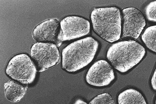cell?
<instances>
[{"instance_id": "cell-1", "label": "cell", "mask_w": 156, "mask_h": 104, "mask_svg": "<svg viewBox=\"0 0 156 104\" xmlns=\"http://www.w3.org/2000/svg\"><path fill=\"white\" fill-rule=\"evenodd\" d=\"M99 42L89 37L74 42L62 49V69L75 72L90 64L98 49Z\"/></svg>"}, {"instance_id": "cell-2", "label": "cell", "mask_w": 156, "mask_h": 104, "mask_svg": "<svg viewBox=\"0 0 156 104\" xmlns=\"http://www.w3.org/2000/svg\"><path fill=\"white\" fill-rule=\"evenodd\" d=\"M146 53L145 48L137 42L123 41L116 42L109 48L107 58L115 69L124 73L138 65Z\"/></svg>"}, {"instance_id": "cell-3", "label": "cell", "mask_w": 156, "mask_h": 104, "mask_svg": "<svg viewBox=\"0 0 156 104\" xmlns=\"http://www.w3.org/2000/svg\"><path fill=\"white\" fill-rule=\"evenodd\" d=\"M94 32L109 42L120 39L122 31V17L116 7L95 8L90 15Z\"/></svg>"}, {"instance_id": "cell-4", "label": "cell", "mask_w": 156, "mask_h": 104, "mask_svg": "<svg viewBox=\"0 0 156 104\" xmlns=\"http://www.w3.org/2000/svg\"><path fill=\"white\" fill-rule=\"evenodd\" d=\"M37 72V68L33 61L25 54L14 56L8 63L6 69L8 76L27 86L34 81Z\"/></svg>"}, {"instance_id": "cell-5", "label": "cell", "mask_w": 156, "mask_h": 104, "mask_svg": "<svg viewBox=\"0 0 156 104\" xmlns=\"http://www.w3.org/2000/svg\"><path fill=\"white\" fill-rule=\"evenodd\" d=\"M30 56L39 72L54 66L60 60V54L58 47L52 43H34L30 50Z\"/></svg>"}, {"instance_id": "cell-6", "label": "cell", "mask_w": 156, "mask_h": 104, "mask_svg": "<svg viewBox=\"0 0 156 104\" xmlns=\"http://www.w3.org/2000/svg\"><path fill=\"white\" fill-rule=\"evenodd\" d=\"M90 30L87 20L79 16H68L60 22L58 39L60 42L75 39L88 35Z\"/></svg>"}, {"instance_id": "cell-7", "label": "cell", "mask_w": 156, "mask_h": 104, "mask_svg": "<svg viewBox=\"0 0 156 104\" xmlns=\"http://www.w3.org/2000/svg\"><path fill=\"white\" fill-rule=\"evenodd\" d=\"M122 39H136L146 25V20L140 11L135 8L122 10Z\"/></svg>"}, {"instance_id": "cell-8", "label": "cell", "mask_w": 156, "mask_h": 104, "mask_svg": "<svg viewBox=\"0 0 156 104\" xmlns=\"http://www.w3.org/2000/svg\"><path fill=\"white\" fill-rule=\"evenodd\" d=\"M114 79L112 67L107 61L102 59L96 61L91 66L86 76L87 83L96 87L108 86Z\"/></svg>"}, {"instance_id": "cell-9", "label": "cell", "mask_w": 156, "mask_h": 104, "mask_svg": "<svg viewBox=\"0 0 156 104\" xmlns=\"http://www.w3.org/2000/svg\"><path fill=\"white\" fill-rule=\"evenodd\" d=\"M60 22L56 18L50 19L42 22L34 29L32 36L37 42L54 43L60 46L58 39Z\"/></svg>"}, {"instance_id": "cell-10", "label": "cell", "mask_w": 156, "mask_h": 104, "mask_svg": "<svg viewBox=\"0 0 156 104\" xmlns=\"http://www.w3.org/2000/svg\"><path fill=\"white\" fill-rule=\"evenodd\" d=\"M28 86L14 80L6 82L4 86L6 99L11 102H19L26 94Z\"/></svg>"}, {"instance_id": "cell-11", "label": "cell", "mask_w": 156, "mask_h": 104, "mask_svg": "<svg viewBox=\"0 0 156 104\" xmlns=\"http://www.w3.org/2000/svg\"><path fill=\"white\" fill-rule=\"evenodd\" d=\"M119 104H146L142 94L134 89H129L119 94L118 98Z\"/></svg>"}, {"instance_id": "cell-12", "label": "cell", "mask_w": 156, "mask_h": 104, "mask_svg": "<svg viewBox=\"0 0 156 104\" xmlns=\"http://www.w3.org/2000/svg\"><path fill=\"white\" fill-rule=\"evenodd\" d=\"M141 39L148 49L156 52V26H150L145 29Z\"/></svg>"}, {"instance_id": "cell-13", "label": "cell", "mask_w": 156, "mask_h": 104, "mask_svg": "<svg viewBox=\"0 0 156 104\" xmlns=\"http://www.w3.org/2000/svg\"><path fill=\"white\" fill-rule=\"evenodd\" d=\"M90 104H114V100L112 96L107 93L98 95L90 102Z\"/></svg>"}, {"instance_id": "cell-14", "label": "cell", "mask_w": 156, "mask_h": 104, "mask_svg": "<svg viewBox=\"0 0 156 104\" xmlns=\"http://www.w3.org/2000/svg\"><path fill=\"white\" fill-rule=\"evenodd\" d=\"M145 12L148 20L156 22V1L150 2L145 8Z\"/></svg>"}, {"instance_id": "cell-15", "label": "cell", "mask_w": 156, "mask_h": 104, "mask_svg": "<svg viewBox=\"0 0 156 104\" xmlns=\"http://www.w3.org/2000/svg\"><path fill=\"white\" fill-rule=\"evenodd\" d=\"M151 85L152 86V88L154 90H156V71L155 69L153 75H152V78L151 79Z\"/></svg>"}, {"instance_id": "cell-16", "label": "cell", "mask_w": 156, "mask_h": 104, "mask_svg": "<svg viewBox=\"0 0 156 104\" xmlns=\"http://www.w3.org/2000/svg\"><path fill=\"white\" fill-rule=\"evenodd\" d=\"M74 104H87V103L79 99V100H77V101L75 102Z\"/></svg>"}]
</instances>
